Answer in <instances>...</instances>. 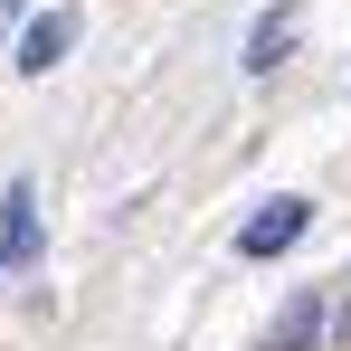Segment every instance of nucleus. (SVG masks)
<instances>
[{"instance_id": "nucleus-1", "label": "nucleus", "mask_w": 351, "mask_h": 351, "mask_svg": "<svg viewBox=\"0 0 351 351\" xmlns=\"http://www.w3.org/2000/svg\"><path fill=\"white\" fill-rule=\"evenodd\" d=\"M304 228H313V199H294V190H285V199H266V209L237 228V256H285Z\"/></svg>"}, {"instance_id": "nucleus-2", "label": "nucleus", "mask_w": 351, "mask_h": 351, "mask_svg": "<svg viewBox=\"0 0 351 351\" xmlns=\"http://www.w3.org/2000/svg\"><path fill=\"white\" fill-rule=\"evenodd\" d=\"M66 48H76V10H48V19H29L19 66H29V76H48V66H66Z\"/></svg>"}, {"instance_id": "nucleus-3", "label": "nucleus", "mask_w": 351, "mask_h": 351, "mask_svg": "<svg viewBox=\"0 0 351 351\" xmlns=\"http://www.w3.org/2000/svg\"><path fill=\"white\" fill-rule=\"evenodd\" d=\"M285 48H294V10H266V19H256V29H247V76H276V66H285Z\"/></svg>"}, {"instance_id": "nucleus-4", "label": "nucleus", "mask_w": 351, "mask_h": 351, "mask_svg": "<svg viewBox=\"0 0 351 351\" xmlns=\"http://www.w3.org/2000/svg\"><path fill=\"white\" fill-rule=\"evenodd\" d=\"M0 209H10V228H0V266H10V256H29V247H38V219H29L38 199H29V180H19V190H10Z\"/></svg>"}, {"instance_id": "nucleus-5", "label": "nucleus", "mask_w": 351, "mask_h": 351, "mask_svg": "<svg viewBox=\"0 0 351 351\" xmlns=\"http://www.w3.org/2000/svg\"><path fill=\"white\" fill-rule=\"evenodd\" d=\"M313 323H323V304H313V294H294L285 323H276V351H304V342H313Z\"/></svg>"}]
</instances>
